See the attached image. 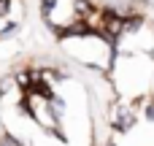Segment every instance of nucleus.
<instances>
[{
  "mask_svg": "<svg viewBox=\"0 0 154 146\" xmlns=\"http://www.w3.org/2000/svg\"><path fill=\"white\" fill-rule=\"evenodd\" d=\"M60 46H62L65 57L87 73H108L114 54H116V46L103 33H89V30L62 35Z\"/></svg>",
  "mask_w": 154,
  "mask_h": 146,
  "instance_id": "nucleus-2",
  "label": "nucleus"
},
{
  "mask_svg": "<svg viewBox=\"0 0 154 146\" xmlns=\"http://www.w3.org/2000/svg\"><path fill=\"white\" fill-rule=\"evenodd\" d=\"M106 76L111 81L116 98H125V100L135 103V100L149 95L152 76H154V54H146V51H116Z\"/></svg>",
  "mask_w": 154,
  "mask_h": 146,
  "instance_id": "nucleus-1",
  "label": "nucleus"
},
{
  "mask_svg": "<svg viewBox=\"0 0 154 146\" xmlns=\"http://www.w3.org/2000/svg\"><path fill=\"white\" fill-rule=\"evenodd\" d=\"M149 95H154V76H152V87H149Z\"/></svg>",
  "mask_w": 154,
  "mask_h": 146,
  "instance_id": "nucleus-4",
  "label": "nucleus"
},
{
  "mask_svg": "<svg viewBox=\"0 0 154 146\" xmlns=\"http://www.w3.org/2000/svg\"><path fill=\"white\" fill-rule=\"evenodd\" d=\"M0 146H24L16 135H11V133H5L3 127H0Z\"/></svg>",
  "mask_w": 154,
  "mask_h": 146,
  "instance_id": "nucleus-3",
  "label": "nucleus"
}]
</instances>
